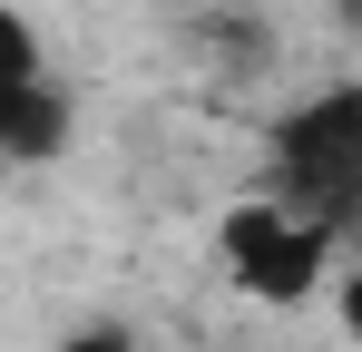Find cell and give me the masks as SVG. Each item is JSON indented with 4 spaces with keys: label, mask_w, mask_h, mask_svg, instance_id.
<instances>
[{
    "label": "cell",
    "mask_w": 362,
    "mask_h": 352,
    "mask_svg": "<svg viewBox=\"0 0 362 352\" xmlns=\"http://www.w3.org/2000/svg\"><path fill=\"white\" fill-rule=\"evenodd\" d=\"M216 254H226V284L235 293H255V303H303V293L323 284L333 235L264 196V206H235V216L216 225Z\"/></svg>",
    "instance_id": "2"
},
{
    "label": "cell",
    "mask_w": 362,
    "mask_h": 352,
    "mask_svg": "<svg viewBox=\"0 0 362 352\" xmlns=\"http://www.w3.org/2000/svg\"><path fill=\"white\" fill-rule=\"evenodd\" d=\"M69 127H78V117H69V88L49 78V69L0 88V157H10V167H49V157L69 147Z\"/></svg>",
    "instance_id": "3"
},
{
    "label": "cell",
    "mask_w": 362,
    "mask_h": 352,
    "mask_svg": "<svg viewBox=\"0 0 362 352\" xmlns=\"http://www.w3.org/2000/svg\"><path fill=\"white\" fill-rule=\"evenodd\" d=\"M49 352H137V343H127L118 323H88V333H69V343H49Z\"/></svg>",
    "instance_id": "5"
},
{
    "label": "cell",
    "mask_w": 362,
    "mask_h": 352,
    "mask_svg": "<svg viewBox=\"0 0 362 352\" xmlns=\"http://www.w3.org/2000/svg\"><path fill=\"white\" fill-rule=\"evenodd\" d=\"M343 323H353V333H362V274H353V284H343Z\"/></svg>",
    "instance_id": "6"
},
{
    "label": "cell",
    "mask_w": 362,
    "mask_h": 352,
    "mask_svg": "<svg viewBox=\"0 0 362 352\" xmlns=\"http://www.w3.org/2000/svg\"><path fill=\"white\" fill-rule=\"evenodd\" d=\"M274 206L323 235L362 225V88H323L274 127Z\"/></svg>",
    "instance_id": "1"
},
{
    "label": "cell",
    "mask_w": 362,
    "mask_h": 352,
    "mask_svg": "<svg viewBox=\"0 0 362 352\" xmlns=\"http://www.w3.org/2000/svg\"><path fill=\"white\" fill-rule=\"evenodd\" d=\"M10 78H40V30L20 20V10H0V88Z\"/></svg>",
    "instance_id": "4"
}]
</instances>
